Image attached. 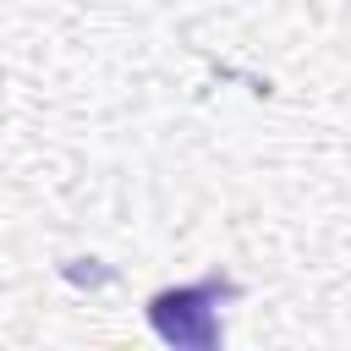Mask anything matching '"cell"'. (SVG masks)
Returning <instances> with one entry per match:
<instances>
[{
    "label": "cell",
    "instance_id": "6da1fadb",
    "mask_svg": "<svg viewBox=\"0 0 351 351\" xmlns=\"http://www.w3.org/2000/svg\"><path fill=\"white\" fill-rule=\"evenodd\" d=\"M225 296H236V280H225V274H208L197 285H165L148 296V324L176 351H214L225 335V324H219Z\"/></svg>",
    "mask_w": 351,
    "mask_h": 351
}]
</instances>
